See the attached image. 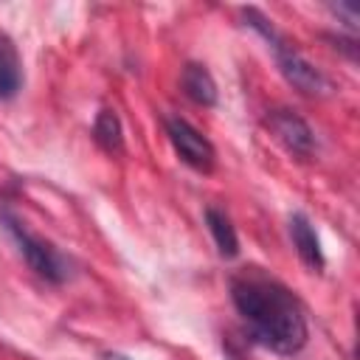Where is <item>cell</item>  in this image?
<instances>
[{
    "instance_id": "10",
    "label": "cell",
    "mask_w": 360,
    "mask_h": 360,
    "mask_svg": "<svg viewBox=\"0 0 360 360\" xmlns=\"http://www.w3.org/2000/svg\"><path fill=\"white\" fill-rule=\"evenodd\" d=\"M93 138H96V143H98L104 152H110V155H115V152L124 149V129H121V121H118V115H115L112 110H101V112L96 115Z\"/></svg>"
},
{
    "instance_id": "7",
    "label": "cell",
    "mask_w": 360,
    "mask_h": 360,
    "mask_svg": "<svg viewBox=\"0 0 360 360\" xmlns=\"http://www.w3.org/2000/svg\"><path fill=\"white\" fill-rule=\"evenodd\" d=\"M180 84H183V93H186L194 104H200V107H214V104H217V82H214V76L208 73L205 65L188 62V65L183 68Z\"/></svg>"
},
{
    "instance_id": "6",
    "label": "cell",
    "mask_w": 360,
    "mask_h": 360,
    "mask_svg": "<svg viewBox=\"0 0 360 360\" xmlns=\"http://www.w3.org/2000/svg\"><path fill=\"white\" fill-rule=\"evenodd\" d=\"M290 236H292V245H295L301 262L309 270H321L323 267V250H321L315 228L309 225V219L304 214H292L290 217Z\"/></svg>"
},
{
    "instance_id": "11",
    "label": "cell",
    "mask_w": 360,
    "mask_h": 360,
    "mask_svg": "<svg viewBox=\"0 0 360 360\" xmlns=\"http://www.w3.org/2000/svg\"><path fill=\"white\" fill-rule=\"evenodd\" d=\"M332 11H335L338 17H343L352 31H357V8H354L352 3H338V6H332Z\"/></svg>"
},
{
    "instance_id": "5",
    "label": "cell",
    "mask_w": 360,
    "mask_h": 360,
    "mask_svg": "<svg viewBox=\"0 0 360 360\" xmlns=\"http://www.w3.org/2000/svg\"><path fill=\"white\" fill-rule=\"evenodd\" d=\"M273 135L284 143L287 152H292L295 158H309L315 152V135L309 129V124L292 112V110H273L267 118Z\"/></svg>"
},
{
    "instance_id": "4",
    "label": "cell",
    "mask_w": 360,
    "mask_h": 360,
    "mask_svg": "<svg viewBox=\"0 0 360 360\" xmlns=\"http://www.w3.org/2000/svg\"><path fill=\"white\" fill-rule=\"evenodd\" d=\"M166 135H169V141H172V146H174V152L180 155L183 163H188L197 172H211L214 169L217 152H214L211 141L200 129H194L186 118L169 115L166 118Z\"/></svg>"
},
{
    "instance_id": "8",
    "label": "cell",
    "mask_w": 360,
    "mask_h": 360,
    "mask_svg": "<svg viewBox=\"0 0 360 360\" xmlns=\"http://www.w3.org/2000/svg\"><path fill=\"white\" fill-rule=\"evenodd\" d=\"M22 84V62L17 53L14 39L0 31V98H14Z\"/></svg>"
},
{
    "instance_id": "1",
    "label": "cell",
    "mask_w": 360,
    "mask_h": 360,
    "mask_svg": "<svg viewBox=\"0 0 360 360\" xmlns=\"http://www.w3.org/2000/svg\"><path fill=\"white\" fill-rule=\"evenodd\" d=\"M231 298L239 315L248 321L256 343L295 354L307 343V315L301 301L278 278L262 267H245L231 278Z\"/></svg>"
},
{
    "instance_id": "2",
    "label": "cell",
    "mask_w": 360,
    "mask_h": 360,
    "mask_svg": "<svg viewBox=\"0 0 360 360\" xmlns=\"http://www.w3.org/2000/svg\"><path fill=\"white\" fill-rule=\"evenodd\" d=\"M245 20H248L250 28H256V31L267 39V45H270L273 53H276L278 70L284 73V79H287L295 90H301L304 96H323V93H329V79H326L312 62H307V59H304L256 8H248V11H245Z\"/></svg>"
},
{
    "instance_id": "3",
    "label": "cell",
    "mask_w": 360,
    "mask_h": 360,
    "mask_svg": "<svg viewBox=\"0 0 360 360\" xmlns=\"http://www.w3.org/2000/svg\"><path fill=\"white\" fill-rule=\"evenodd\" d=\"M0 217H3V222H6V228H8V233L14 236L20 253L25 256L28 267H31L37 276H42L45 281L62 284V281L68 278V273H70V262H68L51 242L39 239V236H34L28 228H22V222H20L11 211H0Z\"/></svg>"
},
{
    "instance_id": "9",
    "label": "cell",
    "mask_w": 360,
    "mask_h": 360,
    "mask_svg": "<svg viewBox=\"0 0 360 360\" xmlns=\"http://www.w3.org/2000/svg\"><path fill=\"white\" fill-rule=\"evenodd\" d=\"M205 222H208V231H211V236L217 242V250L225 259H233L239 253V239H236V231H233L228 214L211 205V208H205Z\"/></svg>"
}]
</instances>
